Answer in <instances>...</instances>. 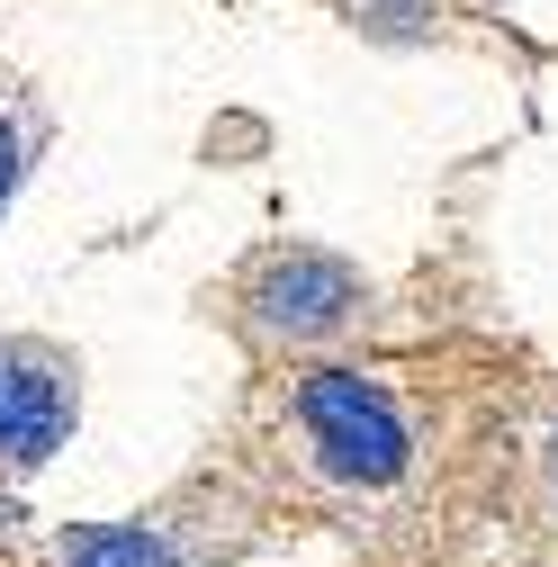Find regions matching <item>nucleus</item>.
Returning <instances> with one entry per match:
<instances>
[{
  "instance_id": "obj_1",
  "label": "nucleus",
  "mask_w": 558,
  "mask_h": 567,
  "mask_svg": "<svg viewBox=\"0 0 558 567\" xmlns=\"http://www.w3.org/2000/svg\"><path fill=\"white\" fill-rule=\"evenodd\" d=\"M252 451L261 468L324 514H379L424 477L433 460V423L396 379L352 370V361H307L279 370V388L252 414Z\"/></svg>"
},
{
  "instance_id": "obj_2",
  "label": "nucleus",
  "mask_w": 558,
  "mask_h": 567,
  "mask_svg": "<svg viewBox=\"0 0 558 567\" xmlns=\"http://www.w3.org/2000/svg\"><path fill=\"white\" fill-rule=\"evenodd\" d=\"M370 316H379L370 279L342 252H316V244H270L226 279V324L252 351H270V361L342 351L352 333H370Z\"/></svg>"
},
{
  "instance_id": "obj_3",
  "label": "nucleus",
  "mask_w": 558,
  "mask_h": 567,
  "mask_svg": "<svg viewBox=\"0 0 558 567\" xmlns=\"http://www.w3.org/2000/svg\"><path fill=\"white\" fill-rule=\"evenodd\" d=\"M73 361H63L54 342H19L0 333V460L10 468H45L63 451V433H73Z\"/></svg>"
},
{
  "instance_id": "obj_4",
  "label": "nucleus",
  "mask_w": 558,
  "mask_h": 567,
  "mask_svg": "<svg viewBox=\"0 0 558 567\" xmlns=\"http://www.w3.org/2000/svg\"><path fill=\"white\" fill-rule=\"evenodd\" d=\"M514 549H523V567H558V414L531 433V451L514 468Z\"/></svg>"
},
{
  "instance_id": "obj_5",
  "label": "nucleus",
  "mask_w": 558,
  "mask_h": 567,
  "mask_svg": "<svg viewBox=\"0 0 558 567\" xmlns=\"http://www.w3.org/2000/svg\"><path fill=\"white\" fill-rule=\"evenodd\" d=\"M54 567H180L163 523H82L54 540Z\"/></svg>"
},
{
  "instance_id": "obj_6",
  "label": "nucleus",
  "mask_w": 558,
  "mask_h": 567,
  "mask_svg": "<svg viewBox=\"0 0 558 567\" xmlns=\"http://www.w3.org/2000/svg\"><path fill=\"white\" fill-rule=\"evenodd\" d=\"M19 163H28V135H19L10 109H0V207H10V189H19Z\"/></svg>"
}]
</instances>
